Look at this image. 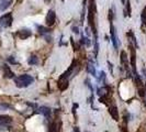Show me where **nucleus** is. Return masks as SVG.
<instances>
[{"label": "nucleus", "instance_id": "obj_1", "mask_svg": "<svg viewBox=\"0 0 146 132\" xmlns=\"http://www.w3.org/2000/svg\"><path fill=\"white\" fill-rule=\"evenodd\" d=\"M33 81H34L33 77H32V76H30V75H28V74L20 75V76H18V77H15V85H17V87H19V88L28 87V86H30Z\"/></svg>", "mask_w": 146, "mask_h": 132}, {"label": "nucleus", "instance_id": "obj_2", "mask_svg": "<svg viewBox=\"0 0 146 132\" xmlns=\"http://www.w3.org/2000/svg\"><path fill=\"white\" fill-rule=\"evenodd\" d=\"M12 119L10 116L0 115V131H8L11 128Z\"/></svg>", "mask_w": 146, "mask_h": 132}, {"label": "nucleus", "instance_id": "obj_3", "mask_svg": "<svg viewBox=\"0 0 146 132\" xmlns=\"http://www.w3.org/2000/svg\"><path fill=\"white\" fill-rule=\"evenodd\" d=\"M12 24V15L11 13H6L2 17H0V25L2 28H9Z\"/></svg>", "mask_w": 146, "mask_h": 132}, {"label": "nucleus", "instance_id": "obj_4", "mask_svg": "<svg viewBox=\"0 0 146 132\" xmlns=\"http://www.w3.org/2000/svg\"><path fill=\"white\" fill-rule=\"evenodd\" d=\"M55 20H56V15H55V11L50 10V11L47 12L46 19H45V21H46V25H47V27H52V25L55 23Z\"/></svg>", "mask_w": 146, "mask_h": 132}, {"label": "nucleus", "instance_id": "obj_5", "mask_svg": "<svg viewBox=\"0 0 146 132\" xmlns=\"http://www.w3.org/2000/svg\"><path fill=\"white\" fill-rule=\"evenodd\" d=\"M110 34H111V41H112V43H113V46H114V49L117 50V32H115V29H114V27L112 25V23H111V27H110Z\"/></svg>", "mask_w": 146, "mask_h": 132}, {"label": "nucleus", "instance_id": "obj_6", "mask_svg": "<svg viewBox=\"0 0 146 132\" xmlns=\"http://www.w3.org/2000/svg\"><path fill=\"white\" fill-rule=\"evenodd\" d=\"M135 59H136V56H135V50L133 49L131 46V64H132V69H133V74L134 75H136L137 72H136V64H135Z\"/></svg>", "mask_w": 146, "mask_h": 132}, {"label": "nucleus", "instance_id": "obj_7", "mask_svg": "<svg viewBox=\"0 0 146 132\" xmlns=\"http://www.w3.org/2000/svg\"><path fill=\"white\" fill-rule=\"evenodd\" d=\"M13 0H0V11H5L12 5Z\"/></svg>", "mask_w": 146, "mask_h": 132}, {"label": "nucleus", "instance_id": "obj_8", "mask_svg": "<svg viewBox=\"0 0 146 132\" xmlns=\"http://www.w3.org/2000/svg\"><path fill=\"white\" fill-rule=\"evenodd\" d=\"M31 34H32V32H31L30 30H28V29L20 30V31L18 32V35H19V37H20V39H22V40H25L27 37H31Z\"/></svg>", "mask_w": 146, "mask_h": 132}, {"label": "nucleus", "instance_id": "obj_9", "mask_svg": "<svg viewBox=\"0 0 146 132\" xmlns=\"http://www.w3.org/2000/svg\"><path fill=\"white\" fill-rule=\"evenodd\" d=\"M109 91H110V88L106 87V86L98 89V94H99V96H100V98H103V99L107 98V96L109 95Z\"/></svg>", "mask_w": 146, "mask_h": 132}, {"label": "nucleus", "instance_id": "obj_10", "mask_svg": "<svg viewBox=\"0 0 146 132\" xmlns=\"http://www.w3.org/2000/svg\"><path fill=\"white\" fill-rule=\"evenodd\" d=\"M2 69H3V73H5V76L7 77V78H12V77H15V74L10 69V67L8 65H2Z\"/></svg>", "mask_w": 146, "mask_h": 132}, {"label": "nucleus", "instance_id": "obj_11", "mask_svg": "<svg viewBox=\"0 0 146 132\" xmlns=\"http://www.w3.org/2000/svg\"><path fill=\"white\" fill-rule=\"evenodd\" d=\"M38 112L42 113L44 117H46V118L51 117V109L47 108V107H40V108H38Z\"/></svg>", "mask_w": 146, "mask_h": 132}, {"label": "nucleus", "instance_id": "obj_12", "mask_svg": "<svg viewBox=\"0 0 146 132\" xmlns=\"http://www.w3.org/2000/svg\"><path fill=\"white\" fill-rule=\"evenodd\" d=\"M110 115L112 116V118L114 119V120H119V111H117V108L115 106H112V107H110Z\"/></svg>", "mask_w": 146, "mask_h": 132}, {"label": "nucleus", "instance_id": "obj_13", "mask_svg": "<svg viewBox=\"0 0 146 132\" xmlns=\"http://www.w3.org/2000/svg\"><path fill=\"white\" fill-rule=\"evenodd\" d=\"M87 71L89 72V73L91 74V75H94V76H97V72H96V67L95 65H94V63L92 62H89L87 65Z\"/></svg>", "mask_w": 146, "mask_h": 132}, {"label": "nucleus", "instance_id": "obj_14", "mask_svg": "<svg viewBox=\"0 0 146 132\" xmlns=\"http://www.w3.org/2000/svg\"><path fill=\"white\" fill-rule=\"evenodd\" d=\"M48 132H59V128L57 127L56 121H53L51 125H48Z\"/></svg>", "mask_w": 146, "mask_h": 132}, {"label": "nucleus", "instance_id": "obj_15", "mask_svg": "<svg viewBox=\"0 0 146 132\" xmlns=\"http://www.w3.org/2000/svg\"><path fill=\"white\" fill-rule=\"evenodd\" d=\"M127 37H130V42L133 44V46H134V47H137V42H136V39H135V37H134L133 32L130 31V32L127 33Z\"/></svg>", "mask_w": 146, "mask_h": 132}, {"label": "nucleus", "instance_id": "obj_16", "mask_svg": "<svg viewBox=\"0 0 146 132\" xmlns=\"http://www.w3.org/2000/svg\"><path fill=\"white\" fill-rule=\"evenodd\" d=\"M37 30H38V32H40L42 35L48 34V33L51 32V30L50 29H47V28H45V27H41V25H37Z\"/></svg>", "mask_w": 146, "mask_h": 132}, {"label": "nucleus", "instance_id": "obj_17", "mask_svg": "<svg viewBox=\"0 0 146 132\" xmlns=\"http://www.w3.org/2000/svg\"><path fill=\"white\" fill-rule=\"evenodd\" d=\"M28 63H29V65H35V64L38 63V57L35 56V55H32L29 59V61H28Z\"/></svg>", "mask_w": 146, "mask_h": 132}, {"label": "nucleus", "instance_id": "obj_18", "mask_svg": "<svg viewBox=\"0 0 146 132\" xmlns=\"http://www.w3.org/2000/svg\"><path fill=\"white\" fill-rule=\"evenodd\" d=\"M121 62H122V64H124V65L127 64V56H126V53H125V52H122V53H121Z\"/></svg>", "mask_w": 146, "mask_h": 132}, {"label": "nucleus", "instance_id": "obj_19", "mask_svg": "<svg viewBox=\"0 0 146 132\" xmlns=\"http://www.w3.org/2000/svg\"><path fill=\"white\" fill-rule=\"evenodd\" d=\"M141 18H142V23H143V25H146V7L143 9Z\"/></svg>", "mask_w": 146, "mask_h": 132}, {"label": "nucleus", "instance_id": "obj_20", "mask_svg": "<svg viewBox=\"0 0 146 132\" xmlns=\"http://www.w3.org/2000/svg\"><path fill=\"white\" fill-rule=\"evenodd\" d=\"M80 42H81V44H85L86 46H89V45H90V41H89V39H88V37H85L84 35L81 37Z\"/></svg>", "mask_w": 146, "mask_h": 132}, {"label": "nucleus", "instance_id": "obj_21", "mask_svg": "<svg viewBox=\"0 0 146 132\" xmlns=\"http://www.w3.org/2000/svg\"><path fill=\"white\" fill-rule=\"evenodd\" d=\"M99 81H102V84H104V83H106V74H104V72H100Z\"/></svg>", "mask_w": 146, "mask_h": 132}, {"label": "nucleus", "instance_id": "obj_22", "mask_svg": "<svg viewBox=\"0 0 146 132\" xmlns=\"http://www.w3.org/2000/svg\"><path fill=\"white\" fill-rule=\"evenodd\" d=\"M8 108H10L8 103H0V109H8Z\"/></svg>", "mask_w": 146, "mask_h": 132}, {"label": "nucleus", "instance_id": "obj_23", "mask_svg": "<svg viewBox=\"0 0 146 132\" xmlns=\"http://www.w3.org/2000/svg\"><path fill=\"white\" fill-rule=\"evenodd\" d=\"M8 61H9L11 64H17V63H18V62L15 61V59H13V56H10V57L8 59Z\"/></svg>", "mask_w": 146, "mask_h": 132}, {"label": "nucleus", "instance_id": "obj_24", "mask_svg": "<svg viewBox=\"0 0 146 132\" xmlns=\"http://www.w3.org/2000/svg\"><path fill=\"white\" fill-rule=\"evenodd\" d=\"M86 85L90 88V90H91V91H94V87L91 86V84H90V81H89V79H86Z\"/></svg>", "mask_w": 146, "mask_h": 132}, {"label": "nucleus", "instance_id": "obj_25", "mask_svg": "<svg viewBox=\"0 0 146 132\" xmlns=\"http://www.w3.org/2000/svg\"><path fill=\"white\" fill-rule=\"evenodd\" d=\"M127 10H129V15H131V6H130V1H127Z\"/></svg>", "mask_w": 146, "mask_h": 132}, {"label": "nucleus", "instance_id": "obj_26", "mask_svg": "<svg viewBox=\"0 0 146 132\" xmlns=\"http://www.w3.org/2000/svg\"><path fill=\"white\" fill-rule=\"evenodd\" d=\"M108 64H109V69H110V72H111V74H112V69H113V65L110 63V62H108Z\"/></svg>", "mask_w": 146, "mask_h": 132}, {"label": "nucleus", "instance_id": "obj_27", "mask_svg": "<svg viewBox=\"0 0 146 132\" xmlns=\"http://www.w3.org/2000/svg\"><path fill=\"white\" fill-rule=\"evenodd\" d=\"M73 32H74V33H76V34H77V33L79 32V31H78V28H77V27H74V28H73Z\"/></svg>", "mask_w": 146, "mask_h": 132}, {"label": "nucleus", "instance_id": "obj_28", "mask_svg": "<svg viewBox=\"0 0 146 132\" xmlns=\"http://www.w3.org/2000/svg\"><path fill=\"white\" fill-rule=\"evenodd\" d=\"M74 132H80V131H79V128L75 127V128H74Z\"/></svg>", "mask_w": 146, "mask_h": 132}, {"label": "nucleus", "instance_id": "obj_29", "mask_svg": "<svg viewBox=\"0 0 146 132\" xmlns=\"http://www.w3.org/2000/svg\"><path fill=\"white\" fill-rule=\"evenodd\" d=\"M143 73H144V76H145V77H146V69H145V68L143 69Z\"/></svg>", "mask_w": 146, "mask_h": 132}, {"label": "nucleus", "instance_id": "obj_30", "mask_svg": "<svg viewBox=\"0 0 146 132\" xmlns=\"http://www.w3.org/2000/svg\"><path fill=\"white\" fill-rule=\"evenodd\" d=\"M121 1H122V3H124L125 2V0H121Z\"/></svg>", "mask_w": 146, "mask_h": 132}]
</instances>
